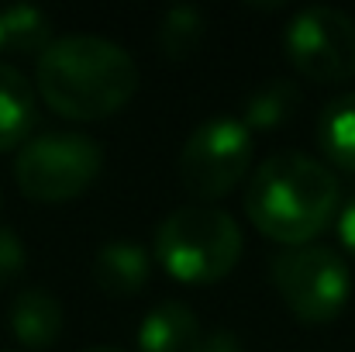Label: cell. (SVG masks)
I'll return each instance as SVG.
<instances>
[{"label": "cell", "instance_id": "cell-1", "mask_svg": "<svg viewBox=\"0 0 355 352\" xmlns=\"http://www.w3.org/2000/svg\"><path fill=\"white\" fill-rule=\"evenodd\" d=\"M131 52L101 35H59L35 59V90L49 111L69 121H104L138 94Z\"/></svg>", "mask_w": 355, "mask_h": 352}, {"label": "cell", "instance_id": "cell-2", "mask_svg": "<svg viewBox=\"0 0 355 352\" xmlns=\"http://www.w3.org/2000/svg\"><path fill=\"white\" fill-rule=\"evenodd\" d=\"M338 201L342 187L324 162L304 152H279L252 173L245 215L255 232L297 249L311 245L335 221Z\"/></svg>", "mask_w": 355, "mask_h": 352}, {"label": "cell", "instance_id": "cell-3", "mask_svg": "<svg viewBox=\"0 0 355 352\" xmlns=\"http://www.w3.org/2000/svg\"><path fill=\"white\" fill-rule=\"evenodd\" d=\"M241 245L245 235L228 211L190 204L162 218L155 232V259L173 280L207 287L235 269Z\"/></svg>", "mask_w": 355, "mask_h": 352}, {"label": "cell", "instance_id": "cell-4", "mask_svg": "<svg viewBox=\"0 0 355 352\" xmlns=\"http://www.w3.org/2000/svg\"><path fill=\"white\" fill-rule=\"evenodd\" d=\"M104 169V149L80 131H45L28 138L14 159V180L38 204H66L94 187Z\"/></svg>", "mask_w": 355, "mask_h": 352}, {"label": "cell", "instance_id": "cell-5", "mask_svg": "<svg viewBox=\"0 0 355 352\" xmlns=\"http://www.w3.org/2000/svg\"><path fill=\"white\" fill-rule=\"evenodd\" d=\"M269 273L283 304L307 325L335 321L352 297V273L345 259L318 242L283 249L272 259Z\"/></svg>", "mask_w": 355, "mask_h": 352}, {"label": "cell", "instance_id": "cell-6", "mask_svg": "<svg viewBox=\"0 0 355 352\" xmlns=\"http://www.w3.org/2000/svg\"><path fill=\"white\" fill-rule=\"evenodd\" d=\"M252 159L255 142L241 117H207L180 152V180L197 201H218L252 173Z\"/></svg>", "mask_w": 355, "mask_h": 352}, {"label": "cell", "instance_id": "cell-7", "mask_svg": "<svg viewBox=\"0 0 355 352\" xmlns=\"http://www.w3.org/2000/svg\"><path fill=\"white\" fill-rule=\"evenodd\" d=\"M290 66L311 83H345L355 76V21L338 7H304L283 31Z\"/></svg>", "mask_w": 355, "mask_h": 352}, {"label": "cell", "instance_id": "cell-8", "mask_svg": "<svg viewBox=\"0 0 355 352\" xmlns=\"http://www.w3.org/2000/svg\"><path fill=\"white\" fill-rule=\"evenodd\" d=\"M90 276L107 297H135L152 276V255L131 238L104 242L90 262Z\"/></svg>", "mask_w": 355, "mask_h": 352}, {"label": "cell", "instance_id": "cell-9", "mask_svg": "<svg viewBox=\"0 0 355 352\" xmlns=\"http://www.w3.org/2000/svg\"><path fill=\"white\" fill-rule=\"evenodd\" d=\"M135 346L138 352H200L204 328L183 301H162L141 318Z\"/></svg>", "mask_w": 355, "mask_h": 352}, {"label": "cell", "instance_id": "cell-10", "mask_svg": "<svg viewBox=\"0 0 355 352\" xmlns=\"http://www.w3.org/2000/svg\"><path fill=\"white\" fill-rule=\"evenodd\" d=\"M7 325L24 349H49L62 335V304L49 290H21L7 311Z\"/></svg>", "mask_w": 355, "mask_h": 352}, {"label": "cell", "instance_id": "cell-11", "mask_svg": "<svg viewBox=\"0 0 355 352\" xmlns=\"http://www.w3.org/2000/svg\"><path fill=\"white\" fill-rule=\"evenodd\" d=\"M38 121V97L31 80L0 59V156L21 149Z\"/></svg>", "mask_w": 355, "mask_h": 352}, {"label": "cell", "instance_id": "cell-12", "mask_svg": "<svg viewBox=\"0 0 355 352\" xmlns=\"http://www.w3.org/2000/svg\"><path fill=\"white\" fill-rule=\"evenodd\" d=\"M318 145L328 162L355 173V90L338 94L318 117Z\"/></svg>", "mask_w": 355, "mask_h": 352}, {"label": "cell", "instance_id": "cell-13", "mask_svg": "<svg viewBox=\"0 0 355 352\" xmlns=\"http://www.w3.org/2000/svg\"><path fill=\"white\" fill-rule=\"evenodd\" d=\"M55 42L52 21L38 7H3L0 10V56L3 52H24L42 56Z\"/></svg>", "mask_w": 355, "mask_h": 352}, {"label": "cell", "instance_id": "cell-14", "mask_svg": "<svg viewBox=\"0 0 355 352\" xmlns=\"http://www.w3.org/2000/svg\"><path fill=\"white\" fill-rule=\"evenodd\" d=\"M300 108V90L290 80H266L245 97V115L241 121L252 131H272L286 124Z\"/></svg>", "mask_w": 355, "mask_h": 352}, {"label": "cell", "instance_id": "cell-15", "mask_svg": "<svg viewBox=\"0 0 355 352\" xmlns=\"http://www.w3.org/2000/svg\"><path fill=\"white\" fill-rule=\"evenodd\" d=\"M204 42V14L197 7H169L159 21V49L166 59H190Z\"/></svg>", "mask_w": 355, "mask_h": 352}, {"label": "cell", "instance_id": "cell-16", "mask_svg": "<svg viewBox=\"0 0 355 352\" xmlns=\"http://www.w3.org/2000/svg\"><path fill=\"white\" fill-rule=\"evenodd\" d=\"M28 266V252L21 235L10 225H0V287H10Z\"/></svg>", "mask_w": 355, "mask_h": 352}, {"label": "cell", "instance_id": "cell-17", "mask_svg": "<svg viewBox=\"0 0 355 352\" xmlns=\"http://www.w3.org/2000/svg\"><path fill=\"white\" fill-rule=\"evenodd\" d=\"M200 352H248L241 346V339H238L232 328H218V332H211V335H204V346Z\"/></svg>", "mask_w": 355, "mask_h": 352}, {"label": "cell", "instance_id": "cell-18", "mask_svg": "<svg viewBox=\"0 0 355 352\" xmlns=\"http://www.w3.org/2000/svg\"><path fill=\"white\" fill-rule=\"evenodd\" d=\"M338 238H342V245L355 255V197L342 208V215H338Z\"/></svg>", "mask_w": 355, "mask_h": 352}, {"label": "cell", "instance_id": "cell-19", "mask_svg": "<svg viewBox=\"0 0 355 352\" xmlns=\"http://www.w3.org/2000/svg\"><path fill=\"white\" fill-rule=\"evenodd\" d=\"M87 352H121V349H111V346H97V349H87Z\"/></svg>", "mask_w": 355, "mask_h": 352}]
</instances>
